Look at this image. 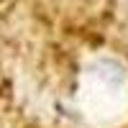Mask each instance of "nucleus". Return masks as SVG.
<instances>
[{
    "instance_id": "1",
    "label": "nucleus",
    "mask_w": 128,
    "mask_h": 128,
    "mask_svg": "<svg viewBox=\"0 0 128 128\" xmlns=\"http://www.w3.org/2000/svg\"><path fill=\"white\" fill-rule=\"evenodd\" d=\"M0 128H51L18 105L13 84L5 74H0Z\"/></svg>"
}]
</instances>
